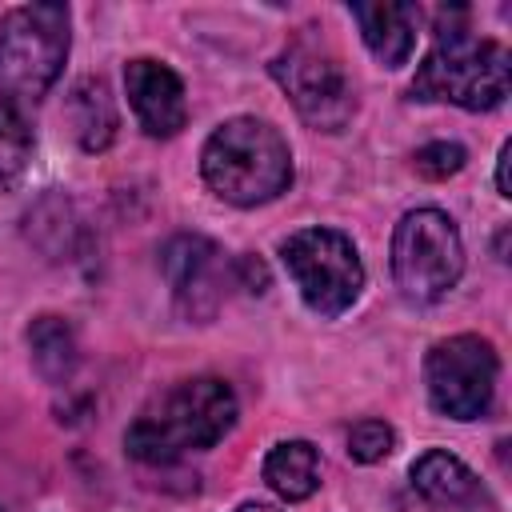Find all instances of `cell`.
<instances>
[{
	"label": "cell",
	"mask_w": 512,
	"mask_h": 512,
	"mask_svg": "<svg viewBox=\"0 0 512 512\" xmlns=\"http://www.w3.org/2000/svg\"><path fill=\"white\" fill-rule=\"evenodd\" d=\"M72 48L68 4L36 0L0 16V192L20 184L36 152V116Z\"/></svg>",
	"instance_id": "1"
},
{
	"label": "cell",
	"mask_w": 512,
	"mask_h": 512,
	"mask_svg": "<svg viewBox=\"0 0 512 512\" xmlns=\"http://www.w3.org/2000/svg\"><path fill=\"white\" fill-rule=\"evenodd\" d=\"M240 404L228 380L188 376L156 392L124 432V448L140 464H176L188 452H208L236 428Z\"/></svg>",
	"instance_id": "2"
},
{
	"label": "cell",
	"mask_w": 512,
	"mask_h": 512,
	"mask_svg": "<svg viewBox=\"0 0 512 512\" xmlns=\"http://www.w3.org/2000/svg\"><path fill=\"white\" fill-rule=\"evenodd\" d=\"M512 88V56L500 40L468 28V8L436 12V44L412 76V100L456 104L464 112H492Z\"/></svg>",
	"instance_id": "3"
},
{
	"label": "cell",
	"mask_w": 512,
	"mask_h": 512,
	"mask_svg": "<svg viewBox=\"0 0 512 512\" xmlns=\"http://www.w3.org/2000/svg\"><path fill=\"white\" fill-rule=\"evenodd\" d=\"M200 176L224 204L256 208L288 192L292 148L272 120L232 116L200 148Z\"/></svg>",
	"instance_id": "4"
},
{
	"label": "cell",
	"mask_w": 512,
	"mask_h": 512,
	"mask_svg": "<svg viewBox=\"0 0 512 512\" xmlns=\"http://www.w3.org/2000/svg\"><path fill=\"white\" fill-rule=\"evenodd\" d=\"M272 80L284 88L300 120L316 132H340L356 116V84L336 56V48L320 36V28H300L268 64Z\"/></svg>",
	"instance_id": "5"
},
{
	"label": "cell",
	"mask_w": 512,
	"mask_h": 512,
	"mask_svg": "<svg viewBox=\"0 0 512 512\" xmlns=\"http://www.w3.org/2000/svg\"><path fill=\"white\" fill-rule=\"evenodd\" d=\"M464 276V240L448 212L412 208L392 228V280L404 300L436 304Z\"/></svg>",
	"instance_id": "6"
},
{
	"label": "cell",
	"mask_w": 512,
	"mask_h": 512,
	"mask_svg": "<svg viewBox=\"0 0 512 512\" xmlns=\"http://www.w3.org/2000/svg\"><path fill=\"white\" fill-rule=\"evenodd\" d=\"M280 260L300 292V300L324 316L336 320L344 316L360 292H364V260L352 244V236H344L340 228H300L280 244Z\"/></svg>",
	"instance_id": "7"
},
{
	"label": "cell",
	"mask_w": 512,
	"mask_h": 512,
	"mask_svg": "<svg viewBox=\"0 0 512 512\" xmlns=\"http://www.w3.org/2000/svg\"><path fill=\"white\" fill-rule=\"evenodd\" d=\"M496 376H500V356L492 340L476 332L436 340L424 356L428 404L448 420H480L492 408Z\"/></svg>",
	"instance_id": "8"
},
{
	"label": "cell",
	"mask_w": 512,
	"mask_h": 512,
	"mask_svg": "<svg viewBox=\"0 0 512 512\" xmlns=\"http://www.w3.org/2000/svg\"><path fill=\"white\" fill-rule=\"evenodd\" d=\"M160 268L172 288V304L184 320L208 324L236 288V260L200 232H180L160 248Z\"/></svg>",
	"instance_id": "9"
},
{
	"label": "cell",
	"mask_w": 512,
	"mask_h": 512,
	"mask_svg": "<svg viewBox=\"0 0 512 512\" xmlns=\"http://www.w3.org/2000/svg\"><path fill=\"white\" fill-rule=\"evenodd\" d=\"M124 92L128 104L148 136H176L188 124V96L184 80L176 76L172 64L156 56H136L124 64Z\"/></svg>",
	"instance_id": "10"
},
{
	"label": "cell",
	"mask_w": 512,
	"mask_h": 512,
	"mask_svg": "<svg viewBox=\"0 0 512 512\" xmlns=\"http://www.w3.org/2000/svg\"><path fill=\"white\" fill-rule=\"evenodd\" d=\"M412 488L444 512H496L488 484L448 448H428L412 460Z\"/></svg>",
	"instance_id": "11"
},
{
	"label": "cell",
	"mask_w": 512,
	"mask_h": 512,
	"mask_svg": "<svg viewBox=\"0 0 512 512\" xmlns=\"http://www.w3.org/2000/svg\"><path fill=\"white\" fill-rule=\"evenodd\" d=\"M352 20L360 24V36L368 52L384 68H404L416 48V4H352Z\"/></svg>",
	"instance_id": "12"
},
{
	"label": "cell",
	"mask_w": 512,
	"mask_h": 512,
	"mask_svg": "<svg viewBox=\"0 0 512 512\" xmlns=\"http://www.w3.org/2000/svg\"><path fill=\"white\" fill-rule=\"evenodd\" d=\"M264 484L288 500L300 504L320 488V452L308 440H280L264 456Z\"/></svg>",
	"instance_id": "13"
},
{
	"label": "cell",
	"mask_w": 512,
	"mask_h": 512,
	"mask_svg": "<svg viewBox=\"0 0 512 512\" xmlns=\"http://www.w3.org/2000/svg\"><path fill=\"white\" fill-rule=\"evenodd\" d=\"M28 352H32L36 372L48 384H68L76 376L80 344H76V332H72V324L64 316H56V312L36 316L28 324Z\"/></svg>",
	"instance_id": "14"
},
{
	"label": "cell",
	"mask_w": 512,
	"mask_h": 512,
	"mask_svg": "<svg viewBox=\"0 0 512 512\" xmlns=\"http://www.w3.org/2000/svg\"><path fill=\"white\" fill-rule=\"evenodd\" d=\"M68 116H72V132H76V140H80L84 152H104L116 140L120 116H116V104H112L104 80H96V76L80 80L72 88Z\"/></svg>",
	"instance_id": "15"
},
{
	"label": "cell",
	"mask_w": 512,
	"mask_h": 512,
	"mask_svg": "<svg viewBox=\"0 0 512 512\" xmlns=\"http://www.w3.org/2000/svg\"><path fill=\"white\" fill-rule=\"evenodd\" d=\"M24 232L52 260H68L76 252V212L64 196L36 200V208L24 216Z\"/></svg>",
	"instance_id": "16"
},
{
	"label": "cell",
	"mask_w": 512,
	"mask_h": 512,
	"mask_svg": "<svg viewBox=\"0 0 512 512\" xmlns=\"http://www.w3.org/2000/svg\"><path fill=\"white\" fill-rule=\"evenodd\" d=\"M392 448H396V432L384 420H360L348 432V456L356 464H380L384 456H392Z\"/></svg>",
	"instance_id": "17"
},
{
	"label": "cell",
	"mask_w": 512,
	"mask_h": 512,
	"mask_svg": "<svg viewBox=\"0 0 512 512\" xmlns=\"http://www.w3.org/2000/svg\"><path fill=\"white\" fill-rule=\"evenodd\" d=\"M464 164H468V152H464V144H456V140H432V144L416 148V156H412V168H416V176H424V180H448V176H456Z\"/></svg>",
	"instance_id": "18"
},
{
	"label": "cell",
	"mask_w": 512,
	"mask_h": 512,
	"mask_svg": "<svg viewBox=\"0 0 512 512\" xmlns=\"http://www.w3.org/2000/svg\"><path fill=\"white\" fill-rule=\"evenodd\" d=\"M508 160H512V144H504L500 156H496V192H500L504 200L512 196V188H508Z\"/></svg>",
	"instance_id": "19"
},
{
	"label": "cell",
	"mask_w": 512,
	"mask_h": 512,
	"mask_svg": "<svg viewBox=\"0 0 512 512\" xmlns=\"http://www.w3.org/2000/svg\"><path fill=\"white\" fill-rule=\"evenodd\" d=\"M236 512H280V508H272V504H256V500H248V504H240Z\"/></svg>",
	"instance_id": "20"
},
{
	"label": "cell",
	"mask_w": 512,
	"mask_h": 512,
	"mask_svg": "<svg viewBox=\"0 0 512 512\" xmlns=\"http://www.w3.org/2000/svg\"><path fill=\"white\" fill-rule=\"evenodd\" d=\"M0 512H4V508H0Z\"/></svg>",
	"instance_id": "21"
}]
</instances>
